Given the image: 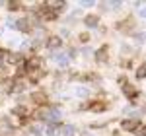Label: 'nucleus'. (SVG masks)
Wrapping results in <instances>:
<instances>
[{
    "instance_id": "obj_9",
    "label": "nucleus",
    "mask_w": 146,
    "mask_h": 136,
    "mask_svg": "<svg viewBox=\"0 0 146 136\" xmlns=\"http://www.w3.org/2000/svg\"><path fill=\"white\" fill-rule=\"evenodd\" d=\"M123 91H125V95H127L131 101H133V97L136 95V90L133 88V86H129V84H125V86H123Z\"/></svg>"
},
{
    "instance_id": "obj_13",
    "label": "nucleus",
    "mask_w": 146,
    "mask_h": 136,
    "mask_svg": "<svg viewBox=\"0 0 146 136\" xmlns=\"http://www.w3.org/2000/svg\"><path fill=\"white\" fill-rule=\"evenodd\" d=\"M136 78H138V80H144L146 78V66H140L138 70H136Z\"/></svg>"
},
{
    "instance_id": "obj_16",
    "label": "nucleus",
    "mask_w": 146,
    "mask_h": 136,
    "mask_svg": "<svg viewBox=\"0 0 146 136\" xmlns=\"http://www.w3.org/2000/svg\"><path fill=\"white\" fill-rule=\"evenodd\" d=\"M80 41L88 43V41H90V35H88V33H82V35H80Z\"/></svg>"
},
{
    "instance_id": "obj_12",
    "label": "nucleus",
    "mask_w": 146,
    "mask_h": 136,
    "mask_svg": "<svg viewBox=\"0 0 146 136\" xmlns=\"http://www.w3.org/2000/svg\"><path fill=\"white\" fill-rule=\"evenodd\" d=\"M12 130V125H10V121H8V117H2L0 119V130Z\"/></svg>"
},
{
    "instance_id": "obj_3",
    "label": "nucleus",
    "mask_w": 146,
    "mask_h": 136,
    "mask_svg": "<svg viewBox=\"0 0 146 136\" xmlns=\"http://www.w3.org/2000/svg\"><path fill=\"white\" fill-rule=\"evenodd\" d=\"M60 45H62V41H60V37H56V35H51V37L47 39V47H49V49H58Z\"/></svg>"
},
{
    "instance_id": "obj_1",
    "label": "nucleus",
    "mask_w": 146,
    "mask_h": 136,
    "mask_svg": "<svg viewBox=\"0 0 146 136\" xmlns=\"http://www.w3.org/2000/svg\"><path fill=\"white\" fill-rule=\"evenodd\" d=\"M14 27H16V29H20V31H25V33H27V31L31 29V23L27 22V18H22V20H18V22L14 23Z\"/></svg>"
},
{
    "instance_id": "obj_15",
    "label": "nucleus",
    "mask_w": 146,
    "mask_h": 136,
    "mask_svg": "<svg viewBox=\"0 0 146 136\" xmlns=\"http://www.w3.org/2000/svg\"><path fill=\"white\" fill-rule=\"evenodd\" d=\"M31 132H33L35 136H41V126H37V125L31 126Z\"/></svg>"
},
{
    "instance_id": "obj_14",
    "label": "nucleus",
    "mask_w": 146,
    "mask_h": 136,
    "mask_svg": "<svg viewBox=\"0 0 146 136\" xmlns=\"http://www.w3.org/2000/svg\"><path fill=\"white\" fill-rule=\"evenodd\" d=\"M72 132H74L72 126H64V128H62V136H72Z\"/></svg>"
},
{
    "instance_id": "obj_18",
    "label": "nucleus",
    "mask_w": 146,
    "mask_h": 136,
    "mask_svg": "<svg viewBox=\"0 0 146 136\" xmlns=\"http://www.w3.org/2000/svg\"><path fill=\"white\" fill-rule=\"evenodd\" d=\"M140 130H142L140 134H142V136H146V126H144V128H140Z\"/></svg>"
},
{
    "instance_id": "obj_17",
    "label": "nucleus",
    "mask_w": 146,
    "mask_h": 136,
    "mask_svg": "<svg viewBox=\"0 0 146 136\" xmlns=\"http://www.w3.org/2000/svg\"><path fill=\"white\" fill-rule=\"evenodd\" d=\"M136 37V41H138V43H142V41H144V33H138V35H135Z\"/></svg>"
},
{
    "instance_id": "obj_19",
    "label": "nucleus",
    "mask_w": 146,
    "mask_h": 136,
    "mask_svg": "<svg viewBox=\"0 0 146 136\" xmlns=\"http://www.w3.org/2000/svg\"><path fill=\"white\" fill-rule=\"evenodd\" d=\"M140 14H142V16H144V18H146V8H144V10H142V12H140Z\"/></svg>"
},
{
    "instance_id": "obj_6",
    "label": "nucleus",
    "mask_w": 146,
    "mask_h": 136,
    "mask_svg": "<svg viewBox=\"0 0 146 136\" xmlns=\"http://www.w3.org/2000/svg\"><path fill=\"white\" fill-rule=\"evenodd\" d=\"M31 99H33L35 103H39V105H45V101H47V97H45L43 91H35V93H31Z\"/></svg>"
},
{
    "instance_id": "obj_8",
    "label": "nucleus",
    "mask_w": 146,
    "mask_h": 136,
    "mask_svg": "<svg viewBox=\"0 0 146 136\" xmlns=\"http://www.w3.org/2000/svg\"><path fill=\"white\" fill-rule=\"evenodd\" d=\"M60 134V125L56 123V125H49L47 128V136H58Z\"/></svg>"
},
{
    "instance_id": "obj_4",
    "label": "nucleus",
    "mask_w": 146,
    "mask_h": 136,
    "mask_svg": "<svg viewBox=\"0 0 146 136\" xmlns=\"http://www.w3.org/2000/svg\"><path fill=\"white\" fill-rule=\"evenodd\" d=\"M96 60L98 62H107V45H103L100 51H96Z\"/></svg>"
},
{
    "instance_id": "obj_2",
    "label": "nucleus",
    "mask_w": 146,
    "mask_h": 136,
    "mask_svg": "<svg viewBox=\"0 0 146 136\" xmlns=\"http://www.w3.org/2000/svg\"><path fill=\"white\" fill-rule=\"evenodd\" d=\"M84 107H88V109H92V111H105V109H107V103H103V101H90V103H86Z\"/></svg>"
},
{
    "instance_id": "obj_7",
    "label": "nucleus",
    "mask_w": 146,
    "mask_h": 136,
    "mask_svg": "<svg viewBox=\"0 0 146 136\" xmlns=\"http://www.w3.org/2000/svg\"><path fill=\"white\" fill-rule=\"evenodd\" d=\"M12 115H16V117H22V119H25V115H27V109H25L23 105H18V107H14V109H12Z\"/></svg>"
},
{
    "instance_id": "obj_10",
    "label": "nucleus",
    "mask_w": 146,
    "mask_h": 136,
    "mask_svg": "<svg viewBox=\"0 0 146 136\" xmlns=\"http://www.w3.org/2000/svg\"><path fill=\"white\" fill-rule=\"evenodd\" d=\"M84 23H86L88 27H96V25H98V16H94V14H92V16H86V18H84Z\"/></svg>"
},
{
    "instance_id": "obj_5",
    "label": "nucleus",
    "mask_w": 146,
    "mask_h": 136,
    "mask_svg": "<svg viewBox=\"0 0 146 136\" xmlns=\"http://www.w3.org/2000/svg\"><path fill=\"white\" fill-rule=\"evenodd\" d=\"M121 128L123 130H136L138 128V121H131V119H127L121 123Z\"/></svg>"
},
{
    "instance_id": "obj_11",
    "label": "nucleus",
    "mask_w": 146,
    "mask_h": 136,
    "mask_svg": "<svg viewBox=\"0 0 146 136\" xmlns=\"http://www.w3.org/2000/svg\"><path fill=\"white\" fill-rule=\"evenodd\" d=\"M6 6H8V10H10V12H16V10H20V8H22V2L12 0V2H8V4H6Z\"/></svg>"
}]
</instances>
